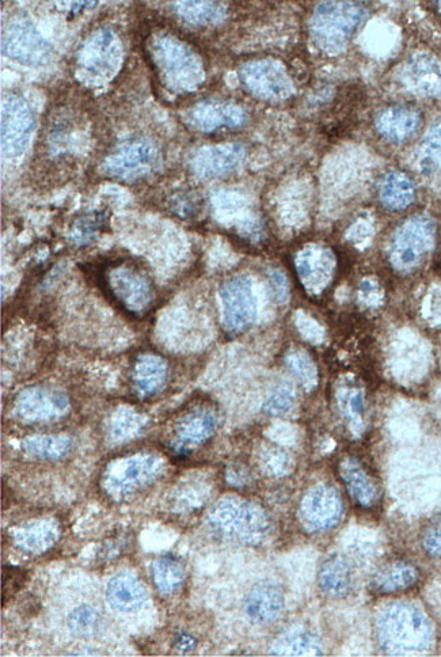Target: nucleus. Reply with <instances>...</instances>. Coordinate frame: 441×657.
Returning a JSON list of instances; mask_svg holds the SVG:
<instances>
[{"label": "nucleus", "instance_id": "obj_21", "mask_svg": "<svg viewBox=\"0 0 441 657\" xmlns=\"http://www.w3.org/2000/svg\"><path fill=\"white\" fill-rule=\"evenodd\" d=\"M283 610V590L275 581L262 580L246 595V614L258 625L273 624L283 613Z\"/></svg>", "mask_w": 441, "mask_h": 657}, {"label": "nucleus", "instance_id": "obj_38", "mask_svg": "<svg viewBox=\"0 0 441 657\" xmlns=\"http://www.w3.org/2000/svg\"><path fill=\"white\" fill-rule=\"evenodd\" d=\"M53 538L52 530L45 526L32 527L25 534H22V542L29 550H38L45 548L47 543Z\"/></svg>", "mask_w": 441, "mask_h": 657}, {"label": "nucleus", "instance_id": "obj_7", "mask_svg": "<svg viewBox=\"0 0 441 657\" xmlns=\"http://www.w3.org/2000/svg\"><path fill=\"white\" fill-rule=\"evenodd\" d=\"M239 79L243 87L261 101L283 102L294 94V83L277 60H250L239 68Z\"/></svg>", "mask_w": 441, "mask_h": 657}, {"label": "nucleus", "instance_id": "obj_9", "mask_svg": "<svg viewBox=\"0 0 441 657\" xmlns=\"http://www.w3.org/2000/svg\"><path fill=\"white\" fill-rule=\"evenodd\" d=\"M220 302L228 333L237 336L252 328L257 319V296L249 276L237 275L224 281Z\"/></svg>", "mask_w": 441, "mask_h": 657}, {"label": "nucleus", "instance_id": "obj_33", "mask_svg": "<svg viewBox=\"0 0 441 657\" xmlns=\"http://www.w3.org/2000/svg\"><path fill=\"white\" fill-rule=\"evenodd\" d=\"M67 624L74 636L90 637L100 629L101 615L93 607L79 606L68 615Z\"/></svg>", "mask_w": 441, "mask_h": 657}, {"label": "nucleus", "instance_id": "obj_8", "mask_svg": "<svg viewBox=\"0 0 441 657\" xmlns=\"http://www.w3.org/2000/svg\"><path fill=\"white\" fill-rule=\"evenodd\" d=\"M159 165L155 144L147 139H132L120 144L102 163V172L119 181H136L148 176Z\"/></svg>", "mask_w": 441, "mask_h": 657}, {"label": "nucleus", "instance_id": "obj_41", "mask_svg": "<svg viewBox=\"0 0 441 657\" xmlns=\"http://www.w3.org/2000/svg\"><path fill=\"white\" fill-rule=\"evenodd\" d=\"M269 277H271L272 287L273 290H275L277 299L281 300V302L287 300L288 284H287V280H285L283 273H280L279 271H273L271 272V275H269Z\"/></svg>", "mask_w": 441, "mask_h": 657}, {"label": "nucleus", "instance_id": "obj_2", "mask_svg": "<svg viewBox=\"0 0 441 657\" xmlns=\"http://www.w3.org/2000/svg\"><path fill=\"white\" fill-rule=\"evenodd\" d=\"M148 55L163 85L174 93H190L204 82V63L195 49L173 34H155Z\"/></svg>", "mask_w": 441, "mask_h": 657}, {"label": "nucleus", "instance_id": "obj_15", "mask_svg": "<svg viewBox=\"0 0 441 657\" xmlns=\"http://www.w3.org/2000/svg\"><path fill=\"white\" fill-rule=\"evenodd\" d=\"M245 158L246 150L241 144H219L196 151L190 159V167L197 177L214 180L237 172Z\"/></svg>", "mask_w": 441, "mask_h": 657}, {"label": "nucleus", "instance_id": "obj_6", "mask_svg": "<svg viewBox=\"0 0 441 657\" xmlns=\"http://www.w3.org/2000/svg\"><path fill=\"white\" fill-rule=\"evenodd\" d=\"M436 224L428 215H414L398 227L391 239V265L401 272L413 271L435 245Z\"/></svg>", "mask_w": 441, "mask_h": 657}, {"label": "nucleus", "instance_id": "obj_14", "mask_svg": "<svg viewBox=\"0 0 441 657\" xmlns=\"http://www.w3.org/2000/svg\"><path fill=\"white\" fill-rule=\"evenodd\" d=\"M296 272L300 283L311 295H318L332 283L337 260L334 253L326 246H307L296 256Z\"/></svg>", "mask_w": 441, "mask_h": 657}, {"label": "nucleus", "instance_id": "obj_25", "mask_svg": "<svg viewBox=\"0 0 441 657\" xmlns=\"http://www.w3.org/2000/svg\"><path fill=\"white\" fill-rule=\"evenodd\" d=\"M319 588L330 598L341 599L349 595L355 584V575L347 558L332 556L323 562L318 575Z\"/></svg>", "mask_w": 441, "mask_h": 657}, {"label": "nucleus", "instance_id": "obj_30", "mask_svg": "<svg viewBox=\"0 0 441 657\" xmlns=\"http://www.w3.org/2000/svg\"><path fill=\"white\" fill-rule=\"evenodd\" d=\"M155 586L165 594H174L185 581L184 568L173 558H161L152 568Z\"/></svg>", "mask_w": 441, "mask_h": 657}, {"label": "nucleus", "instance_id": "obj_10", "mask_svg": "<svg viewBox=\"0 0 441 657\" xmlns=\"http://www.w3.org/2000/svg\"><path fill=\"white\" fill-rule=\"evenodd\" d=\"M123 48L117 34L110 29L97 30L78 53V67L87 77L105 81L119 70Z\"/></svg>", "mask_w": 441, "mask_h": 657}, {"label": "nucleus", "instance_id": "obj_1", "mask_svg": "<svg viewBox=\"0 0 441 657\" xmlns=\"http://www.w3.org/2000/svg\"><path fill=\"white\" fill-rule=\"evenodd\" d=\"M376 638L379 648L387 655H417L432 648L435 629L420 607L398 602L380 613L376 622Z\"/></svg>", "mask_w": 441, "mask_h": 657}, {"label": "nucleus", "instance_id": "obj_37", "mask_svg": "<svg viewBox=\"0 0 441 657\" xmlns=\"http://www.w3.org/2000/svg\"><path fill=\"white\" fill-rule=\"evenodd\" d=\"M294 393L288 387H281L265 402L264 412L269 416H283L294 405Z\"/></svg>", "mask_w": 441, "mask_h": 657}, {"label": "nucleus", "instance_id": "obj_40", "mask_svg": "<svg viewBox=\"0 0 441 657\" xmlns=\"http://www.w3.org/2000/svg\"><path fill=\"white\" fill-rule=\"evenodd\" d=\"M290 366L295 374L304 382H310L314 377L313 366L310 360L304 355H292L290 359Z\"/></svg>", "mask_w": 441, "mask_h": 657}, {"label": "nucleus", "instance_id": "obj_28", "mask_svg": "<svg viewBox=\"0 0 441 657\" xmlns=\"http://www.w3.org/2000/svg\"><path fill=\"white\" fill-rule=\"evenodd\" d=\"M166 377V363L155 355L140 356L133 367V386L139 396L148 397L157 393L165 383Z\"/></svg>", "mask_w": 441, "mask_h": 657}, {"label": "nucleus", "instance_id": "obj_36", "mask_svg": "<svg viewBox=\"0 0 441 657\" xmlns=\"http://www.w3.org/2000/svg\"><path fill=\"white\" fill-rule=\"evenodd\" d=\"M421 545L428 556L441 558V514L427 524L421 535Z\"/></svg>", "mask_w": 441, "mask_h": 657}, {"label": "nucleus", "instance_id": "obj_22", "mask_svg": "<svg viewBox=\"0 0 441 657\" xmlns=\"http://www.w3.org/2000/svg\"><path fill=\"white\" fill-rule=\"evenodd\" d=\"M68 409V400L62 393L45 389L24 391L18 398L19 415L28 420H49L62 416Z\"/></svg>", "mask_w": 441, "mask_h": 657}, {"label": "nucleus", "instance_id": "obj_4", "mask_svg": "<svg viewBox=\"0 0 441 657\" xmlns=\"http://www.w3.org/2000/svg\"><path fill=\"white\" fill-rule=\"evenodd\" d=\"M366 17V9L355 2H325L317 6L310 21V34L322 51L334 55L347 48Z\"/></svg>", "mask_w": 441, "mask_h": 657}, {"label": "nucleus", "instance_id": "obj_16", "mask_svg": "<svg viewBox=\"0 0 441 657\" xmlns=\"http://www.w3.org/2000/svg\"><path fill=\"white\" fill-rule=\"evenodd\" d=\"M342 512V499L336 489L330 486H317L302 501L303 522L315 533H326L334 529L340 523Z\"/></svg>", "mask_w": 441, "mask_h": 657}, {"label": "nucleus", "instance_id": "obj_5", "mask_svg": "<svg viewBox=\"0 0 441 657\" xmlns=\"http://www.w3.org/2000/svg\"><path fill=\"white\" fill-rule=\"evenodd\" d=\"M209 526L228 541L257 545L269 531V520L260 507L247 501H220L209 514Z\"/></svg>", "mask_w": 441, "mask_h": 657}, {"label": "nucleus", "instance_id": "obj_20", "mask_svg": "<svg viewBox=\"0 0 441 657\" xmlns=\"http://www.w3.org/2000/svg\"><path fill=\"white\" fill-rule=\"evenodd\" d=\"M420 580V571L413 562L408 560L386 561L376 568L370 580L371 592L375 595L386 596L401 594L413 588Z\"/></svg>", "mask_w": 441, "mask_h": 657}, {"label": "nucleus", "instance_id": "obj_29", "mask_svg": "<svg viewBox=\"0 0 441 657\" xmlns=\"http://www.w3.org/2000/svg\"><path fill=\"white\" fill-rule=\"evenodd\" d=\"M174 10L182 20L197 26L220 24L227 14L226 6L216 2H177Z\"/></svg>", "mask_w": 441, "mask_h": 657}, {"label": "nucleus", "instance_id": "obj_32", "mask_svg": "<svg viewBox=\"0 0 441 657\" xmlns=\"http://www.w3.org/2000/svg\"><path fill=\"white\" fill-rule=\"evenodd\" d=\"M421 166L425 172L441 169V120L429 128L420 148Z\"/></svg>", "mask_w": 441, "mask_h": 657}, {"label": "nucleus", "instance_id": "obj_31", "mask_svg": "<svg viewBox=\"0 0 441 657\" xmlns=\"http://www.w3.org/2000/svg\"><path fill=\"white\" fill-rule=\"evenodd\" d=\"M275 653H280L284 656H302V655H319L321 648H319L318 638L310 632H294L287 634L280 641H277Z\"/></svg>", "mask_w": 441, "mask_h": 657}, {"label": "nucleus", "instance_id": "obj_26", "mask_svg": "<svg viewBox=\"0 0 441 657\" xmlns=\"http://www.w3.org/2000/svg\"><path fill=\"white\" fill-rule=\"evenodd\" d=\"M161 470V462L155 457H136L117 466L116 474L110 478L114 488L120 493H128L132 489L146 484Z\"/></svg>", "mask_w": 441, "mask_h": 657}, {"label": "nucleus", "instance_id": "obj_34", "mask_svg": "<svg viewBox=\"0 0 441 657\" xmlns=\"http://www.w3.org/2000/svg\"><path fill=\"white\" fill-rule=\"evenodd\" d=\"M105 226V216L102 214H89L82 219L76 220L71 230V239L78 245L90 243L95 235L100 233Z\"/></svg>", "mask_w": 441, "mask_h": 657}, {"label": "nucleus", "instance_id": "obj_24", "mask_svg": "<svg viewBox=\"0 0 441 657\" xmlns=\"http://www.w3.org/2000/svg\"><path fill=\"white\" fill-rule=\"evenodd\" d=\"M106 598L114 610L133 613L142 609L148 599V592L138 577L131 573H120L109 581Z\"/></svg>", "mask_w": 441, "mask_h": 657}, {"label": "nucleus", "instance_id": "obj_3", "mask_svg": "<svg viewBox=\"0 0 441 657\" xmlns=\"http://www.w3.org/2000/svg\"><path fill=\"white\" fill-rule=\"evenodd\" d=\"M98 277L105 294L125 313L140 318L154 309V281L136 262L127 258L106 262Z\"/></svg>", "mask_w": 441, "mask_h": 657}, {"label": "nucleus", "instance_id": "obj_19", "mask_svg": "<svg viewBox=\"0 0 441 657\" xmlns=\"http://www.w3.org/2000/svg\"><path fill=\"white\" fill-rule=\"evenodd\" d=\"M401 82L417 96L441 93V63L428 53H417L401 68Z\"/></svg>", "mask_w": 441, "mask_h": 657}, {"label": "nucleus", "instance_id": "obj_39", "mask_svg": "<svg viewBox=\"0 0 441 657\" xmlns=\"http://www.w3.org/2000/svg\"><path fill=\"white\" fill-rule=\"evenodd\" d=\"M25 573L18 568H5L3 571V595L7 592V598L24 584Z\"/></svg>", "mask_w": 441, "mask_h": 657}, {"label": "nucleus", "instance_id": "obj_12", "mask_svg": "<svg viewBox=\"0 0 441 657\" xmlns=\"http://www.w3.org/2000/svg\"><path fill=\"white\" fill-rule=\"evenodd\" d=\"M34 115L28 102L19 96H9L2 108V153L18 157L26 150L34 131Z\"/></svg>", "mask_w": 441, "mask_h": 657}, {"label": "nucleus", "instance_id": "obj_42", "mask_svg": "<svg viewBox=\"0 0 441 657\" xmlns=\"http://www.w3.org/2000/svg\"><path fill=\"white\" fill-rule=\"evenodd\" d=\"M364 406H366L364 405V396L359 393V391H355V393H352L351 396L348 397L347 409L349 415L352 417H360L363 415Z\"/></svg>", "mask_w": 441, "mask_h": 657}, {"label": "nucleus", "instance_id": "obj_11", "mask_svg": "<svg viewBox=\"0 0 441 657\" xmlns=\"http://www.w3.org/2000/svg\"><path fill=\"white\" fill-rule=\"evenodd\" d=\"M2 51L10 59L25 66H41L52 58L51 45L28 18H15L6 26L2 37Z\"/></svg>", "mask_w": 441, "mask_h": 657}, {"label": "nucleus", "instance_id": "obj_35", "mask_svg": "<svg viewBox=\"0 0 441 657\" xmlns=\"http://www.w3.org/2000/svg\"><path fill=\"white\" fill-rule=\"evenodd\" d=\"M70 447V442L62 438H36L30 439L26 442V448L30 454L37 455V457L44 458H57L66 454Z\"/></svg>", "mask_w": 441, "mask_h": 657}, {"label": "nucleus", "instance_id": "obj_13", "mask_svg": "<svg viewBox=\"0 0 441 657\" xmlns=\"http://www.w3.org/2000/svg\"><path fill=\"white\" fill-rule=\"evenodd\" d=\"M219 416L211 404H199L178 420L174 428L173 450L178 454H188L203 446L215 435Z\"/></svg>", "mask_w": 441, "mask_h": 657}, {"label": "nucleus", "instance_id": "obj_23", "mask_svg": "<svg viewBox=\"0 0 441 657\" xmlns=\"http://www.w3.org/2000/svg\"><path fill=\"white\" fill-rule=\"evenodd\" d=\"M421 117L408 106H390L379 113L375 120L376 131L394 143L406 142L418 131Z\"/></svg>", "mask_w": 441, "mask_h": 657}, {"label": "nucleus", "instance_id": "obj_17", "mask_svg": "<svg viewBox=\"0 0 441 657\" xmlns=\"http://www.w3.org/2000/svg\"><path fill=\"white\" fill-rule=\"evenodd\" d=\"M186 123L196 131L211 134L224 128H239L246 124V110L233 102L201 101L186 112Z\"/></svg>", "mask_w": 441, "mask_h": 657}, {"label": "nucleus", "instance_id": "obj_43", "mask_svg": "<svg viewBox=\"0 0 441 657\" xmlns=\"http://www.w3.org/2000/svg\"><path fill=\"white\" fill-rule=\"evenodd\" d=\"M176 647L182 652H190L196 648L197 640L192 634L189 633H178L176 641H174Z\"/></svg>", "mask_w": 441, "mask_h": 657}, {"label": "nucleus", "instance_id": "obj_44", "mask_svg": "<svg viewBox=\"0 0 441 657\" xmlns=\"http://www.w3.org/2000/svg\"><path fill=\"white\" fill-rule=\"evenodd\" d=\"M132 416H131V419H129V421L127 423V425H128V427H127L128 435L132 434V432H135L136 429H138V428H136V425H139V421L138 420H133ZM124 425H125L124 421H120L119 427H114V431H116V429H117V432H119V434L121 436H125Z\"/></svg>", "mask_w": 441, "mask_h": 657}, {"label": "nucleus", "instance_id": "obj_18", "mask_svg": "<svg viewBox=\"0 0 441 657\" xmlns=\"http://www.w3.org/2000/svg\"><path fill=\"white\" fill-rule=\"evenodd\" d=\"M338 473L349 497L361 510H372L379 503L380 492L376 478L356 457L341 459Z\"/></svg>", "mask_w": 441, "mask_h": 657}, {"label": "nucleus", "instance_id": "obj_27", "mask_svg": "<svg viewBox=\"0 0 441 657\" xmlns=\"http://www.w3.org/2000/svg\"><path fill=\"white\" fill-rule=\"evenodd\" d=\"M379 199L391 211L405 210L416 199V186L405 173H387L380 182Z\"/></svg>", "mask_w": 441, "mask_h": 657}]
</instances>
